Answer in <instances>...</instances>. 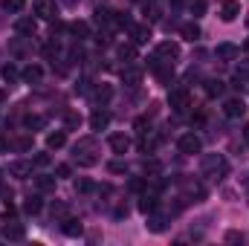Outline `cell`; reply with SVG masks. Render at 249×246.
<instances>
[{
    "instance_id": "6da1fadb",
    "label": "cell",
    "mask_w": 249,
    "mask_h": 246,
    "mask_svg": "<svg viewBox=\"0 0 249 246\" xmlns=\"http://www.w3.org/2000/svg\"><path fill=\"white\" fill-rule=\"evenodd\" d=\"M203 171L212 174L214 180H223V177L229 174V162H226L220 154H209V157H203Z\"/></svg>"
},
{
    "instance_id": "7a4b0ae2",
    "label": "cell",
    "mask_w": 249,
    "mask_h": 246,
    "mask_svg": "<svg viewBox=\"0 0 249 246\" xmlns=\"http://www.w3.org/2000/svg\"><path fill=\"white\" fill-rule=\"evenodd\" d=\"M217 15H220V20L232 23V20H238V15H241V3H238V0H217Z\"/></svg>"
},
{
    "instance_id": "3957f363",
    "label": "cell",
    "mask_w": 249,
    "mask_h": 246,
    "mask_svg": "<svg viewBox=\"0 0 249 246\" xmlns=\"http://www.w3.org/2000/svg\"><path fill=\"white\" fill-rule=\"evenodd\" d=\"M188 102H191V96H188L186 87H177V90H171V93H168V107H171V110H177V113H183V110H186Z\"/></svg>"
},
{
    "instance_id": "277c9868",
    "label": "cell",
    "mask_w": 249,
    "mask_h": 246,
    "mask_svg": "<svg viewBox=\"0 0 249 246\" xmlns=\"http://www.w3.org/2000/svg\"><path fill=\"white\" fill-rule=\"evenodd\" d=\"M177 148H180V154H200V151H203V142H200V136H194V133H183V136L177 139Z\"/></svg>"
},
{
    "instance_id": "5b68a950",
    "label": "cell",
    "mask_w": 249,
    "mask_h": 246,
    "mask_svg": "<svg viewBox=\"0 0 249 246\" xmlns=\"http://www.w3.org/2000/svg\"><path fill=\"white\" fill-rule=\"evenodd\" d=\"M32 9H35V15H38V18H44V20H53V18L58 15L55 0H35V3H32Z\"/></svg>"
},
{
    "instance_id": "8992f818",
    "label": "cell",
    "mask_w": 249,
    "mask_h": 246,
    "mask_svg": "<svg viewBox=\"0 0 249 246\" xmlns=\"http://www.w3.org/2000/svg\"><path fill=\"white\" fill-rule=\"evenodd\" d=\"M157 58L165 64H174L177 58H180V47L177 44H171V41H165V44H160L157 47Z\"/></svg>"
},
{
    "instance_id": "52a82bcc",
    "label": "cell",
    "mask_w": 249,
    "mask_h": 246,
    "mask_svg": "<svg viewBox=\"0 0 249 246\" xmlns=\"http://www.w3.org/2000/svg\"><path fill=\"white\" fill-rule=\"evenodd\" d=\"M223 113H226L229 119H241V116L247 113V105H244L241 99H229V102L223 105Z\"/></svg>"
},
{
    "instance_id": "ba28073f",
    "label": "cell",
    "mask_w": 249,
    "mask_h": 246,
    "mask_svg": "<svg viewBox=\"0 0 249 246\" xmlns=\"http://www.w3.org/2000/svg\"><path fill=\"white\" fill-rule=\"evenodd\" d=\"M107 145H110L113 154H127V148H130V136H124V133H113V136L107 139Z\"/></svg>"
},
{
    "instance_id": "9c48e42d",
    "label": "cell",
    "mask_w": 249,
    "mask_h": 246,
    "mask_svg": "<svg viewBox=\"0 0 249 246\" xmlns=\"http://www.w3.org/2000/svg\"><path fill=\"white\" fill-rule=\"evenodd\" d=\"M20 78H23L26 84H38V81L44 78V67H38V64H29V67L20 72Z\"/></svg>"
},
{
    "instance_id": "30bf717a",
    "label": "cell",
    "mask_w": 249,
    "mask_h": 246,
    "mask_svg": "<svg viewBox=\"0 0 249 246\" xmlns=\"http://www.w3.org/2000/svg\"><path fill=\"white\" fill-rule=\"evenodd\" d=\"M61 229H64L67 238H81V235H84V226H81V220H75V217H67Z\"/></svg>"
},
{
    "instance_id": "8fae6325",
    "label": "cell",
    "mask_w": 249,
    "mask_h": 246,
    "mask_svg": "<svg viewBox=\"0 0 249 246\" xmlns=\"http://www.w3.org/2000/svg\"><path fill=\"white\" fill-rule=\"evenodd\" d=\"M130 35H133V44H148V41H151V26H148V23L130 26Z\"/></svg>"
},
{
    "instance_id": "7c38bea8",
    "label": "cell",
    "mask_w": 249,
    "mask_h": 246,
    "mask_svg": "<svg viewBox=\"0 0 249 246\" xmlns=\"http://www.w3.org/2000/svg\"><path fill=\"white\" fill-rule=\"evenodd\" d=\"M214 55H217L220 61H235V58H238V47H235V44H217Z\"/></svg>"
},
{
    "instance_id": "4fadbf2b",
    "label": "cell",
    "mask_w": 249,
    "mask_h": 246,
    "mask_svg": "<svg viewBox=\"0 0 249 246\" xmlns=\"http://www.w3.org/2000/svg\"><path fill=\"white\" fill-rule=\"evenodd\" d=\"M122 81L127 84V87H136V84L142 81V70H139V67H124L122 70Z\"/></svg>"
},
{
    "instance_id": "5bb4252c",
    "label": "cell",
    "mask_w": 249,
    "mask_h": 246,
    "mask_svg": "<svg viewBox=\"0 0 249 246\" xmlns=\"http://www.w3.org/2000/svg\"><path fill=\"white\" fill-rule=\"evenodd\" d=\"M9 174L18 177V180H26V177L32 174V162H12V165H9Z\"/></svg>"
},
{
    "instance_id": "9a60e30c",
    "label": "cell",
    "mask_w": 249,
    "mask_h": 246,
    "mask_svg": "<svg viewBox=\"0 0 249 246\" xmlns=\"http://www.w3.org/2000/svg\"><path fill=\"white\" fill-rule=\"evenodd\" d=\"M107 124H110V113H107V110H96V113L90 116V127H93V130H105Z\"/></svg>"
},
{
    "instance_id": "2e32d148",
    "label": "cell",
    "mask_w": 249,
    "mask_h": 246,
    "mask_svg": "<svg viewBox=\"0 0 249 246\" xmlns=\"http://www.w3.org/2000/svg\"><path fill=\"white\" fill-rule=\"evenodd\" d=\"M15 29H18V35H35V29H38V23H35L32 18H18V23H15Z\"/></svg>"
},
{
    "instance_id": "e0dca14e",
    "label": "cell",
    "mask_w": 249,
    "mask_h": 246,
    "mask_svg": "<svg viewBox=\"0 0 249 246\" xmlns=\"http://www.w3.org/2000/svg\"><path fill=\"white\" fill-rule=\"evenodd\" d=\"M23 226L20 223H6V229H3V238L6 241H23Z\"/></svg>"
},
{
    "instance_id": "ac0fdd59",
    "label": "cell",
    "mask_w": 249,
    "mask_h": 246,
    "mask_svg": "<svg viewBox=\"0 0 249 246\" xmlns=\"http://www.w3.org/2000/svg\"><path fill=\"white\" fill-rule=\"evenodd\" d=\"M180 35H183L186 41H191V44H194V41H200V26H197L194 20H188V23H183V26H180Z\"/></svg>"
},
{
    "instance_id": "d6986e66",
    "label": "cell",
    "mask_w": 249,
    "mask_h": 246,
    "mask_svg": "<svg viewBox=\"0 0 249 246\" xmlns=\"http://www.w3.org/2000/svg\"><path fill=\"white\" fill-rule=\"evenodd\" d=\"M223 87H226V84H223L220 78H209V81H206V96H209V99H217V96H223Z\"/></svg>"
},
{
    "instance_id": "ffe728a7",
    "label": "cell",
    "mask_w": 249,
    "mask_h": 246,
    "mask_svg": "<svg viewBox=\"0 0 249 246\" xmlns=\"http://www.w3.org/2000/svg\"><path fill=\"white\" fill-rule=\"evenodd\" d=\"M139 211L142 214H151V211H157V194H142V200H139Z\"/></svg>"
},
{
    "instance_id": "44dd1931",
    "label": "cell",
    "mask_w": 249,
    "mask_h": 246,
    "mask_svg": "<svg viewBox=\"0 0 249 246\" xmlns=\"http://www.w3.org/2000/svg\"><path fill=\"white\" fill-rule=\"evenodd\" d=\"M64 145H67V133H64V130H55V133L47 136V148H50V151H58Z\"/></svg>"
},
{
    "instance_id": "7402d4cb",
    "label": "cell",
    "mask_w": 249,
    "mask_h": 246,
    "mask_svg": "<svg viewBox=\"0 0 249 246\" xmlns=\"http://www.w3.org/2000/svg\"><path fill=\"white\" fill-rule=\"evenodd\" d=\"M41 209H44L41 197H38V194H29V197H26V203H23V211H26V214H38Z\"/></svg>"
},
{
    "instance_id": "603a6c76",
    "label": "cell",
    "mask_w": 249,
    "mask_h": 246,
    "mask_svg": "<svg viewBox=\"0 0 249 246\" xmlns=\"http://www.w3.org/2000/svg\"><path fill=\"white\" fill-rule=\"evenodd\" d=\"M23 6H26V0H0V9H3V12H9V15L23 12Z\"/></svg>"
},
{
    "instance_id": "cb8c5ba5",
    "label": "cell",
    "mask_w": 249,
    "mask_h": 246,
    "mask_svg": "<svg viewBox=\"0 0 249 246\" xmlns=\"http://www.w3.org/2000/svg\"><path fill=\"white\" fill-rule=\"evenodd\" d=\"M70 32H72V35H75L78 41H84V38L90 35V26H87L84 20H75V23H70Z\"/></svg>"
},
{
    "instance_id": "d4e9b609",
    "label": "cell",
    "mask_w": 249,
    "mask_h": 246,
    "mask_svg": "<svg viewBox=\"0 0 249 246\" xmlns=\"http://www.w3.org/2000/svg\"><path fill=\"white\" fill-rule=\"evenodd\" d=\"M145 226H148L151 232H162V229H165V217H160L157 211H151V214H148V223H145Z\"/></svg>"
},
{
    "instance_id": "484cf974",
    "label": "cell",
    "mask_w": 249,
    "mask_h": 246,
    "mask_svg": "<svg viewBox=\"0 0 249 246\" xmlns=\"http://www.w3.org/2000/svg\"><path fill=\"white\" fill-rule=\"evenodd\" d=\"M0 75H3V81H6V84H12V81H18V75H20V72H18V67H15V64H6V67L0 70Z\"/></svg>"
},
{
    "instance_id": "4316f807",
    "label": "cell",
    "mask_w": 249,
    "mask_h": 246,
    "mask_svg": "<svg viewBox=\"0 0 249 246\" xmlns=\"http://www.w3.org/2000/svg\"><path fill=\"white\" fill-rule=\"evenodd\" d=\"M110 96H113V87H110V84H102V87L96 90V102H99V105L110 102Z\"/></svg>"
},
{
    "instance_id": "83f0119b",
    "label": "cell",
    "mask_w": 249,
    "mask_h": 246,
    "mask_svg": "<svg viewBox=\"0 0 249 246\" xmlns=\"http://www.w3.org/2000/svg\"><path fill=\"white\" fill-rule=\"evenodd\" d=\"M116 53H119V58H122V61H136V50H133V47H130V44H122V47H119V50H116Z\"/></svg>"
},
{
    "instance_id": "f1b7e54d",
    "label": "cell",
    "mask_w": 249,
    "mask_h": 246,
    "mask_svg": "<svg viewBox=\"0 0 249 246\" xmlns=\"http://www.w3.org/2000/svg\"><path fill=\"white\" fill-rule=\"evenodd\" d=\"M87 145H90V139H84L81 145H75V151H87ZM78 162H81V165H93V162H96V157H93V154H87V157H81Z\"/></svg>"
},
{
    "instance_id": "f546056e",
    "label": "cell",
    "mask_w": 249,
    "mask_h": 246,
    "mask_svg": "<svg viewBox=\"0 0 249 246\" xmlns=\"http://www.w3.org/2000/svg\"><path fill=\"white\" fill-rule=\"evenodd\" d=\"M38 191H55V177H38Z\"/></svg>"
},
{
    "instance_id": "4dcf8cb0",
    "label": "cell",
    "mask_w": 249,
    "mask_h": 246,
    "mask_svg": "<svg viewBox=\"0 0 249 246\" xmlns=\"http://www.w3.org/2000/svg\"><path fill=\"white\" fill-rule=\"evenodd\" d=\"M188 6H191V15H194V18L206 15V9H209V3H206V0H191Z\"/></svg>"
},
{
    "instance_id": "1f68e13d",
    "label": "cell",
    "mask_w": 249,
    "mask_h": 246,
    "mask_svg": "<svg viewBox=\"0 0 249 246\" xmlns=\"http://www.w3.org/2000/svg\"><path fill=\"white\" fill-rule=\"evenodd\" d=\"M64 124H67V127H78V124H81V116H78L75 110H67V113H64Z\"/></svg>"
},
{
    "instance_id": "d6a6232c",
    "label": "cell",
    "mask_w": 249,
    "mask_h": 246,
    "mask_svg": "<svg viewBox=\"0 0 249 246\" xmlns=\"http://www.w3.org/2000/svg\"><path fill=\"white\" fill-rule=\"evenodd\" d=\"M145 15H148V20H160V18H162L157 3H145Z\"/></svg>"
},
{
    "instance_id": "836d02e7",
    "label": "cell",
    "mask_w": 249,
    "mask_h": 246,
    "mask_svg": "<svg viewBox=\"0 0 249 246\" xmlns=\"http://www.w3.org/2000/svg\"><path fill=\"white\" fill-rule=\"evenodd\" d=\"M12 148H18V151H29V148H32V136H20V139H15Z\"/></svg>"
},
{
    "instance_id": "e575fe53",
    "label": "cell",
    "mask_w": 249,
    "mask_h": 246,
    "mask_svg": "<svg viewBox=\"0 0 249 246\" xmlns=\"http://www.w3.org/2000/svg\"><path fill=\"white\" fill-rule=\"evenodd\" d=\"M188 194H191V197H197V200H203V197H206V188H203V185H197V183H188Z\"/></svg>"
},
{
    "instance_id": "d590c367",
    "label": "cell",
    "mask_w": 249,
    "mask_h": 246,
    "mask_svg": "<svg viewBox=\"0 0 249 246\" xmlns=\"http://www.w3.org/2000/svg\"><path fill=\"white\" fill-rule=\"evenodd\" d=\"M107 168H110V174H127V165H124L122 159H113Z\"/></svg>"
},
{
    "instance_id": "8d00e7d4",
    "label": "cell",
    "mask_w": 249,
    "mask_h": 246,
    "mask_svg": "<svg viewBox=\"0 0 249 246\" xmlns=\"http://www.w3.org/2000/svg\"><path fill=\"white\" fill-rule=\"evenodd\" d=\"M75 191H81V194L84 191H93V183L90 180H75Z\"/></svg>"
},
{
    "instance_id": "74e56055",
    "label": "cell",
    "mask_w": 249,
    "mask_h": 246,
    "mask_svg": "<svg viewBox=\"0 0 249 246\" xmlns=\"http://www.w3.org/2000/svg\"><path fill=\"white\" fill-rule=\"evenodd\" d=\"M35 165H38V168H47V165H50V154H38V157H35Z\"/></svg>"
},
{
    "instance_id": "f35d334b",
    "label": "cell",
    "mask_w": 249,
    "mask_h": 246,
    "mask_svg": "<svg viewBox=\"0 0 249 246\" xmlns=\"http://www.w3.org/2000/svg\"><path fill=\"white\" fill-rule=\"evenodd\" d=\"M241 241H244L241 232H226V244H241Z\"/></svg>"
},
{
    "instance_id": "ab89813d",
    "label": "cell",
    "mask_w": 249,
    "mask_h": 246,
    "mask_svg": "<svg viewBox=\"0 0 249 246\" xmlns=\"http://www.w3.org/2000/svg\"><path fill=\"white\" fill-rule=\"evenodd\" d=\"M55 174H58V177H70V174H72V168H70V165H58V168H55Z\"/></svg>"
},
{
    "instance_id": "60d3db41",
    "label": "cell",
    "mask_w": 249,
    "mask_h": 246,
    "mask_svg": "<svg viewBox=\"0 0 249 246\" xmlns=\"http://www.w3.org/2000/svg\"><path fill=\"white\" fill-rule=\"evenodd\" d=\"M160 174V162H145V174Z\"/></svg>"
},
{
    "instance_id": "b9f144b4",
    "label": "cell",
    "mask_w": 249,
    "mask_h": 246,
    "mask_svg": "<svg viewBox=\"0 0 249 246\" xmlns=\"http://www.w3.org/2000/svg\"><path fill=\"white\" fill-rule=\"evenodd\" d=\"M26 124H29V127H41V124H44V119H41V116H29V119H26Z\"/></svg>"
},
{
    "instance_id": "7bdbcfd3",
    "label": "cell",
    "mask_w": 249,
    "mask_h": 246,
    "mask_svg": "<svg viewBox=\"0 0 249 246\" xmlns=\"http://www.w3.org/2000/svg\"><path fill=\"white\" fill-rule=\"evenodd\" d=\"M53 214H67V206H64V203H55V206H53Z\"/></svg>"
},
{
    "instance_id": "ee69618b",
    "label": "cell",
    "mask_w": 249,
    "mask_h": 246,
    "mask_svg": "<svg viewBox=\"0 0 249 246\" xmlns=\"http://www.w3.org/2000/svg\"><path fill=\"white\" fill-rule=\"evenodd\" d=\"M130 188H133V191H142L145 183H142V180H130Z\"/></svg>"
},
{
    "instance_id": "f6af8a7d",
    "label": "cell",
    "mask_w": 249,
    "mask_h": 246,
    "mask_svg": "<svg viewBox=\"0 0 249 246\" xmlns=\"http://www.w3.org/2000/svg\"><path fill=\"white\" fill-rule=\"evenodd\" d=\"M9 148H12V142H6V139H3V136H0V154H6V151H9Z\"/></svg>"
},
{
    "instance_id": "bcb514c9",
    "label": "cell",
    "mask_w": 249,
    "mask_h": 246,
    "mask_svg": "<svg viewBox=\"0 0 249 246\" xmlns=\"http://www.w3.org/2000/svg\"><path fill=\"white\" fill-rule=\"evenodd\" d=\"M244 139H247V145H249V124L244 127Z\"/></svg>"
},
{
    "instance_id": "7dc6e473",
    "label": "cell",
    "mask_w": 249,
    "mask_h": 246,
    "mask_svg": "<svg viewBox=\"0 0 249 246\" xmlns=\"http://www.w3.org/2000/svg\"><path fill=\"white\" fill-rule=\"evenodd\" d=\"M244 53H249V38L244 41Z\"/></svg>"
},
{
    "instance_id": "c3c4849f",
    "label": "cell",
    "mask_w": 249,
    "mask_h": 246,
    "mask_svg": "<svg viewBox=\"0 0 249 246\" xmlns=\"http://www.w3.org/2000/svg\"><path fill=\"white\" fill-rule=\"evenodd\" d=\"M244 185H247V191H249V174H247V177H244Z\"/></svg>"
},
{
    "instance_id": "681fc988",
    "label": "cell",
    "mask_w": 249,
    "mask_h": 246,
    "mask_svg": "<svg viewBox=\"0 0 249 246\" xmlns=\"http://www.w3.org/2000/svg\"><path fill=\"white\" fill-rule=\"evenodd\" d=\"M67 3H72V0H67Z\"/></svg>"
}]
</instances>
